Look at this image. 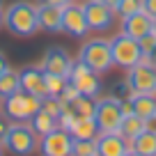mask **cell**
<instances>
[{
    "label": "cell",
    "instance_id": "obj_25",
    "mask_svg": "<svg viewBox=\"0 0 156 156\" xmlns=\"http://www.w3.org/2000/svg\"><path fill=\"white\" fill-rule=\"evenodd\" d=\"M136 12H142V0H119L115 7V16L117 19H124V16H131Z\"/></svg>",
    "mask_w": 156,
    "mask_h": 156
},
{
    "label": "cell",
    "instance_id": "obj_36",
    "mask_svg": "<svg viewBox=\"0 0 156 156\" xmlns=\"http://www.w3.org/2000/svg\"><path fill=\"white\" fill-rule=\"evenodd\" d=\"M147 129H149V131H154V133H156V115H154V117H149V119H147Z\"/></svg>",
    "mask_w": 156,
    "mask_h": 156
},
{
    "label": "cell",
    "instance_id": "obj_30",
    "mask_svg": "<svg viewBox=\"0 0 156 156\" xmlns=\"http://www.w3.org/2000/svg\"><path fill=\"white\" fill-rule=\"evenodd\" d=\"M60 99H62L64 103H69V106H71V103H73V101H76V99H78V90L73 87L71 83H67V87L62 90V94H60Z\"/></svg>",
    "mask_w": 156,
    "mask_h": 156
},
{
    "label": "cell",
    "instance_id": "obj_22",
    "mask_svg": "<svg viewBox=\"0 0 156 156\" xmlns=\"http://www.w3.org/2000/svg\"><path fill=\"white\" fill-rule=\"evenodd\" d=\"M131 149L138 151V154H142V156H156V133L149 131V129H145V131L131 142Z\"/></svg>",
    "mask_w": 156,
    "mask_h": 156
},
{
    "label": "cell",
    "instance_id": "obj_17",
    "mask_svg": "<svg viewBox=\"0 0 156 156\" xmlns=\"http://www.w3.org/2000/svg\"><path fill=\"white\" fill-rule=\"evenodd\" d=\"M129 101H131L133 112L138 117H142L145 122L156 115V94H131Z\"/></svg>",
    "mask_w": 156,
    "mask_h": 156
},
{
    "label": "cell",
    "instance_id": "obj_24",
    "mask_svg": "<svg viewBox=\"0 0 156 156\" xmlns=\"http://www.w3.org/2000/svg\"><path fill=\"white\" fill-rule=\"evenodd\" d=\"M71 108H73V112H76L78 117H94L97 115V99L78 94V99L71 103Z\"/></svg>",
    "mask_w": 156,
    "mask_h": 156
},
{
    "label": "cell",
    "instance_id": "obj_12",
    "mask_svg": "<svg viewBox=\"0 0 156 156\" xmlns=\"http://www.w3.org/2000/svg\"><path fill=\"white\" fill-rule=\"evenodd\" d=\"M76 60L69 55L67 48L62 46H51L46 55L41 58V71L44 73H58V76H69Z\"/></svg>",
    "mask_w": 156,
    "mask_h": 156
},
{
    "label": "cell",
    "instance_id": "obj_2",
    "mask_svg": "<svg viewBox=\"0 0 156 156\" xmlns=\"http://www.w3.org/2000/svg\"><path fill=\"white\" fill-rule=\"evenodd\" d=\"M78 60L90 67L94 73H108L115 62H112V51H110V39L106 37H90L83 41V46L78 48Z\"/></svg>",
    "mask_w": 156,
    "mask_h": 156
},
{
    "label": "cell",
    "instance_id": "obj_34",
    "mask_svg": "<svg viewBox=\"0 0 156 156\" xmlns=\"http://www.w3.org/2000/svg\"><path fill=\"white\" fill-rule=\"evenodd\" d=\"M7 69H9V62H7V58L2 53H0V73H5Z\"/></svg>",
    "mask_w": 156,
    "mask_h": 156
},
{
    "label": "cell",
    "instance_id": "obj_13",
    "mask_svg": "<svg viewBox=\"0 0 156 156\" xmlns=\"http://www.w3.org/2000/svg\"><path fill=\"white\" fill-rule=\"evenodd\" d=\"M131 149V142L119 131L112 133H99L97 136V151L99 156H124Z\"/></svg>",
    "mask_w": 156,
    "mask_h": 156
},
{
    "label": "cell",
    "instance_id": "obj_15",
    "mask_svg": "<svg viewBox=\"0 0 156 156\" xmlns=\"http://www.w3.org/2000/svg\"><path fill=\"white\" fill-rule=\"evenodd\" d=\"M62 9H64V7H55V5L39 2V5H37L39 30H44V32H62Z\"/></svg>",
    "mask_w": 156,
    "mask_h": 156
},
{
    "label": "cell",
    "instance_id": "obj_32",
    "mask_svg": "<svg viewBox=\"0 0 156 156\" xmlns=\"http://www.w3.org/2000/svg\"><path fill=\"white\" fill-rule=\"evenodd\" d=\"M7 129H9V119H7V117H0V142H2V138H5Z\"/></svg>",
    "mask_w": 156,
    "mask_h": 156
},
{
    "label": "cell",
    "instance_id": "obj_41",
    "mask_svg": "<svg viewBox=\"0 0 156 156\" xmlns=\"http://www.w3.org/2000/svg\"><path fill=\"white\" fill-rule=\"evenodd\" d=\"M0 9H2V0H0Z\"/></svg>",
    "mask_w": 156,
    "mask_h": 156
},
{
    "label": "cell",
    "instance_id": "obj_35",
    "mask_svg": "<svg viewBox=\"0 0 156 156\" xmlns=\"http://www.w3.org/2000/svg\"><path fill=\"white\" fill-rule=\"evenodd\" d=\"M145 60H147V62H151V64L156 67V46L149 51V53H147V58H145Z\"/></svg>",
    "mask_w": 156,
    "mask_h": 156
},
{
    "label": "cell",
    "instance_id": "obj_28",
    "mask_svg": "<svg viewBox=\"0 0 156 156\" xmlns=\"http://www.w3.org/2000/svg\"><path fill=\"white\" fill-rule=\"evenodd\" d=\"M76 112H73V108L71 106H67L62 112H60V117H58V126L60 129H64V131H69V129L73 126V122H76Z\"/></svg>",
    "mask_w": 156,
    "mask_h": 156
},
{
    "label": "cell",
    "instance_id": "obj_29",
    "mask_svg": "<svg viewBox=\"0 0 156 156\" xmlns=\"http://www.w3.org/2000/svg\"><path fill=\"white\" fill-rule=\"evenodd\" d=\"M138 41H140V48H142V53H145V58H147V53L156 46V30H151L149 34H145V37L138 39Z\"/></svg>",
    "mask_w": 156,
    "mask_h": 156
},
{
    "label": "cell",
    "instance_id": "obj_11",
    "mask_svg": "<svg viewBox=\"0 0 156 156\" xmlns=\"http://www.w3.org/2000/svg\"><path fill=\"white\" fill-rule=\"evenodd\" d=\"M62 32H67L73 39H83L87 37L90 28L87 21H85V12L80 2H69L62 9Z\"/></svg>",
    "mask_w": 156,
    "mask_h": 156
},
{
    "label": "cell",
    "instance_id": "obj_38",
    "mask_svg": "<svg viewBox=\"0 0 156 156\" xmlns=\"http://www.w3.org/2000/svg\"><path fill=\"white\" fill-rule=\"evenodd\" d=\"M2 25H5V12L0 9V28H2Z\"/></svg>",
    "mask_w": 156,
    "mask_h": 156
},
{
    "label": "cell",
    "instance_id": "obj_27",
    "mask_svg": "<svg viewBox=\"0 0 156 156\" xmlns=\"http://www.w3.org/2000/svg\"><path fill=\"white\" fill-rule=\"evenodd\" d=\"M67 106H69V103H64L60 97H44V99H41V110H46L48 115H53L55 119L60 117V112H62Z\"/></svg>",
    "mask_w": 156,
    "mask_h": 156
},
{
    "label": "cell",
    "instance_id": "obj_42",
    "mask_svg": "<svg viewBox=\"0 0 156 156\" xmlns=\"http://www.w3.org/2000/svg\"><path fill=\"white\" fill-rule=\"evenodd\" d=\"M154 30H156V21H154Z\"/></svg>",
    "mask_w": 156,
    "mask_h": 156
},
{
    "label": "cell",
    "instance_id": "obj_20",
    "mask_svg": "<svg viewBox=\"0 0 156 156\" xmlns=\"http://www.w3.org/2000/svg\"><path fill=\"white\" fill-rule=\"evenodd\" d=\"M28 124H30V129H32L39 138L48 136L51 131H55V129H58V119H55L53 115H48L46 110H41V108L32 115V119H30Z\"/></svg>",
    "mask_w": 156,
    "mask_h": 156
},
{
    "label": "cell",
    "instance_id": "obj_7",
    "mask_svg": "<svg viewBox=\"0 0 156 156\" xmlns=\"http://www.w3.org/2000/svg\"><path fill=\"white\" fill-rule=\"evenodd\" d=\"M131 94H156V67L147 60L126 69V80Z\"/></svg>",
    "mask_w": 156,
    "mask_h": 156
},
{
    "label": "cell",
    "instance_id": "obj_26",
    "mask_svg": "<svg viewBox=\"0 0 156 156\" xmlns=\"http://www.w3.org/2000/svg\"><path fill=\"white\" fill-rule=\"evenodd\" d=\"M71 156H99V151H97V138H94V140H73Z\"/></svg>",
    "mask_w": 156,
    "mask_h": 156
},
{
    "label": "cell",
    "instance_id": "obj_14",
    "mask_svg": "<svg viewBox=\"0 0 156 156\" xmlns=\"http://www.w3.org/2000/svg\"><path fill=\"white\" fill-rule=\"evenodd\" d=\"M151 30H154V19L147 16L145 12H136V14L122 19V32L129 34V37H133V39H142L145 34H149Z\"/></svg>",
    "mask_w": 156,
    "mask_h": 156
},
{
    "label": "cell",
    "instance_id": "obj_23",
    "mask_svg": "<svg viewBox=\"0 0 156 156\" xmlns=\"http://www.w3.org/2000/svg\"><path fill=\"white\" fill-rule=\"evenodd\" d=\"M69 78L67 76H58V73H44V87H46V97H60L62 90L67 87Z\"/></svg>",
    "mask_w": 156,
    "mask_h": 156
},
{
    "label": "cell",
    "instance_id": "obj_6",
    "mask_svg": "<svg viewBox=\"0 0 156 156\" xmlns=\"http://www.w3.org/2000/svg\"><path fill=\"white\" fill-rule=\"evenodd\" d=\"M122 99L117 94H110V97H101L97 99V115H94V122L99 126V133H112L119 129V122H122Z\"/></svg>",
    "mask_w": 156,
    "mask_h": 156
},
{
    "label": "cell",
    "instance_id": "obj_21",
    "mask_svg": "<svg viewBox=\"0 0 156 156\" xmlns=\"http://www.w3.org/2000/svg\"><path fill=\"white\" fill-rule=\"evenodd\" d=\"M21 90V76L16 69H7L5 73H0V101H5L7 97L16 94Z\"/></svg>",
    "mask_w": 156,
    "mask_h": 156
},
{
    "label": "cell",
    "instance_id": "obj_3",
    "mask_svg": "<svg viewBox=\"0 0 156 156\" xmlns=\"http://www.w3.org/2000/svg\"><path fill=\"white\" fill-rule=\"evenodd\" d=\"M2 147L14 156H32L39 149V136L30 129L28 122H9Z\"/></svg>",
    "mask_w": 156,
    "mask_h": 156
},
{
    "label": "cell",
    "instance_id": "obj_10",
    "mask_svg": "<svg viewBox=\"0 0 156 156\" xmlns=\"http://www.w3.org/2000/svg\"><path fill=\"white\" fill-rule=\"evenodd\" d=\"M39 149L44 156H71L73 151V138L64 129H55L48 136L39 138Z\"/></svg>",
    "mask_w": 156,
    "mask_h": 156
},
{
    "label": "cell",
    "instance_id": "obj_19",
    "mask_svg": "<svg viewBox=\"0 0 156 156\" xmlns=\"http://www.w3.org/2000/svg\"><path fill=\"white\" fill-rule=\"evenodd\" d=\"M145 129H147V122L142 119V117H138L136 112H131V115H124L122 117V122H119V129H117V131L122 133L129 142H133L142 131H145Z\"/></svg>",
    "mask_w": 156,
    "mask_h": 156
},
{
    "label": "cell",
    "instance_id": "obj_5",
    "mask_svg": "<svg viewBox=\"0 0 156 156\" xmlns=\"http://www.w3.org/2000/svg\"><path fill=\"white\" fill-rule=\"evenodd\" d=\"M39 108H41V99L23 92V90H19L16 94H12L2 101V112L9 122H30Z\"/></svg>",
    "mask_w": 156,
    "mask_h": 156
},
{
    "label": "cell",
    "instance_id": "obj_31",
    "mask_svg": "<svg viewBox=\"0 0 156 156\" xmlns=\"http://www.w3.org/2000/svg\"><path fill=\"white\" fill-rule=\"evenodd\" d=\"M142 12L156 21V0H142Z\"/></svg>",
    "mask_w": 156,
    "mask_h": 156
},
{
    "label": "cell",
    "instance_id": "obj_9",
    "mask_svg": "<svg viewBox=\"0 0 156 156\" xmlns=\"http://www.w3.org/2000/svg\"><path fill=\"white\" fill-rule=\"evenodd\" d=\"M67 78H69V83L78 90V94H83V97L97 99L101 94V78H99V73H94L90 67H85L80 60L73 62V69Z\"/></svg>",
    "mask_w": 156,
    "mask_h": 156
},
{
    "label": "cell",
    "instance_id": "obj_39",
    "mask_svg": "<svg viewBox=\"0 0 156 156\" xmlns=\"http://www.w3.org/2000/svg\"><path fill=\"white\" fill-rule=\"evenodd\" d=\"M124 156H142V154H138V151H133V149H129V151H126V154H124Z\"/></svg>",
    "mask_w": 156,
    "mask_h": 156
},
{
    "label": "cell",
    "instance_id": "obj_43",
    "mask_svg": "<svg viewBox=\"0 0 156 156\" xmlns=\"http://www.w3.org/2000/svg\"><path fill=\"white\" fill-rule=\"evenodd\" d=\"M0 108H2V101H0Z\"/></svg>",
    "mask_w": 156,
    "mask_h": 156
},
{
    "label": "cell",
    "instance_id": "obj_8",
    "mask_svg": "<svg viewBox=\"0 0 156 156\" xmlns=\"http://www.w3.org/2000/svg\"><path fill=\"white\" fill-rule=\"evenodd\" d=\"M80 5H83L90 32H106V30H110L115 25V9L103 5L101 0H85Z\"/></svg>",
    "mask_w": 156,
    "mask_h": 156
},
{
    "label": "cell",
    "instance_id": "obj_33",
    "mask_svg": "<svg viewBox=\"0 0 156 156\" xmlns=\"http://www.w3.org/2000/svg\"><path fill=\"white\" fill-rule=\"evenodd\" d=\"M39 2H46V5H55V7H67L73 0H39Z\"/></svg>",
    "mask_w": 156,
    "mask_h": 156
},
{
    "label": "cell",
    "instance_id": "obj_18",
    "mask_svg": "<svg viewBox=\"0 0 156 156\" xmlns=\"http://www.w3.org/2000/svg\"><path fill=\"white\" fill-rule=\"evenodd\" d=\"M69 133H71L73 140H94L99 136V126L94 122V117H76Z\"/></svg>",
    "mask_w": 156,
    "mask_h": 156
},
{
    "label": "cell",
    "instance_id": "obj_37",
    "mask_svg": "<svg viewBox=\"0 0 156 156\" xmlns=\"http://www.w3.org/2000/svg\"><path fill=\"white\" fill-rule=\"evenodd\" d=\"M101 2H103V5H108V7H110V9H115L119 0H101Z\"/></svg>",
    "mask_w": 156,
    "mask_h": 156
},
{
    "label": "cell",
    "instance_id": "obj_4",
    "mask_svg": "<svg viewBox=\"0 0 156 156\" xmlns=\"http://www.w3.org/2000/svg\"><path fill=\"white\" fill-rule=\"evenodd\" d=\"M110 51H112V62L119 69H131L145 60V53L140 48V41L124 32H117L110 39Z\"/></svg>",
    "mask_w": 156,
    "mask_h": 156
},
{
    "label": "cell",
    "instance_id": "obj_16",
    "mask_svg": "<svg viewBox=\"0 0 156 156\" xmlns=\"http://www.w3.org/2000/svg\"><path fill=\"white\" fill-rule=\"evenodd\" d=\"M21 76V90L28 94H34V97L44 99L46 97V87H44V71L39 67H23L19 71Z\"/></svg>",
    "mask_w": 156,
    "mask_h": 156
},
{
    "label": "cell",
    "instance_id": "obj_1",
    "mask_svg": "<svg viewBox=\"0 0 156 156\" xmlns=\"http://www.w3.org/2000/svg\"><path fill=\"white\" fill-rule=\"evenodd\" d=\"M5 28L14 37H34L39 32V19H37V5L28 0H16L5 9Z\"/></svg>",
    "mask_w": 156,
    "mask_h": 156
},
{
    "label": "cell",
    "instance_id": "obj_40",
    "mask_svg": "<svg viewBox=\"0 0 156 156\" xmlns=\"http://www.w3.org/2000/svg\"><path fill=\"white\" fill-rule=\"evenodd\" d=\"M2 154H5V147H2V142H0V156H2Z\"/></svg>",
    "mask_w": 156,
    "mask_h": 156
}]
</instances>
